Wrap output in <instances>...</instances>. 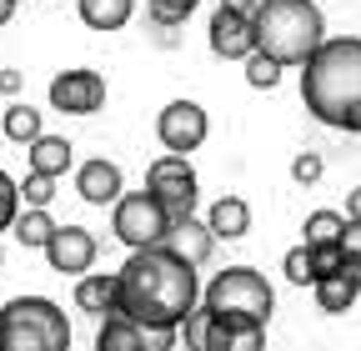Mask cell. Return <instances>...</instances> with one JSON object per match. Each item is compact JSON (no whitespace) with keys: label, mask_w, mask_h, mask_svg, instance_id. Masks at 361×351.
<instances>
[{"label":"cell","mask_w":361,"mask_h":351,"mask_svg":"<svg viewBox=\"0 0 361 351\" xmlns=\"http://www.w3.org/2000/svg\"><path fill=\"white\" fill-rule=\"evenodd\" d=\"M201 306V281L191 261L171 256L166 246L130 251L121 266V312L146 326H186V316Z\"/></svg>","instance_id":"6da1fadb"},{"label":"cell","mask_w":361,"mask_h":351,"mask_svg":"<svg viewBox=\"0 0 361 351\" xmlns=\"http://www.w3.org/2000/svg\"><path fill=\"white\" fill-rule=\"evenodd\" d=\"M306 111L346 136H361V35H336L301 66Z\"/></svg>","instance_id":"7a4b0ae2"},{"label":"cell","mask_w":361,"mask_h":351,"mask_svg":"<svg viewBox=\"0 0 361 351\" xmlns=\"http://www.w3.org/2000/svg\"><path fill=\"white\" fill-rule=\"evenodd\" d=\"M256 35L261 51L281 66H306L326 46V20L316 11V0H266L256 11Z\"/></svg>","instance_id":"3957f363"},{"label":"cell","mask_w":361,"mask_h":351,"mask_svg":"<svg viewBox=\"0 0 361 351\" xmlns=\"http://www.w3.org/2000/svg\"><path fill=\"white\" fill-rule=\"evenodd\" d=\"M0 351H71V321L51 296H16L0 306Z\"/></svg>","instance_id":"277c9868"},{"label":"cell","mask_w":361,"mask_h":351,"mask_svg":"<svg viewBox=\"0 0 361 351\" xmlns=\"http://www.w3.org/2000/svg\"><path fill=\"white\" fill-rule=\"evenodd\" d=\"M201 306L216 312L221 321H256V326H266L271 321V306H276V291H271L266 276L251 271V266H226L221 276L206 281Z\"/></svg>","instance_id":"5b68a950"},{"label":"cell","mask_w":361,"mask_h":351,"mask_svg":"<svg viewBox=\"0 0 361 351\" xmlns=\"http://www.w3.org/2000/svg\"><path fill=\"white\" fill-rule=\"evenodd\" d=\"M171 211L151 196V191H126L116 206H111V231L121 246L130 251H151V246H166L171 236Z\"/></svg>","instance_id":"8992f818"},{"label":"cell","mask_w":361,"mask_h":351,"mask_svg":"<svg viewBox=\"0 0 361 351\" xmlns=\"http://www.w3.org/2000/svg\"><path fill=\"white\" fill-rule=\"evenodd\" d=\"M146 191L171 211V221H191L196 216V171L186 156H156L146 166Z\"/></svg>","instance_id":"52a82bcc"},{"label":"cell","mask_w":361,"mask_h":351,"mask_svg":"<svg viewBox=\"0 0 361 351\" xmlns=\"http://www.w3.org/2000/svg\"><path fill=\"white\" fill-rule=\"evenodd\" d=\"M176 341H180L176 326H146L126 312L106 316L96 331V351H176Z\"/></svg>","instance_id":"ba28073f"},{"label":"cell","mask_w":361,"mask_h":351,"mask_svg":"<svg viewBox=\"0 0 361 351\" xmlns=\"http://www.w3.org/2000/svg\"><path fill=\"white\" fill-rule=\"evenodd\" d=\"M156 136L166 146V156H191L201 151V141L211 136V121L196 101H171L161 116H156Z\"/></svg>","instance_id":"9c48e42d"},{"label":"cell","mask_w":361,"mask_h":351,"mask_svg":"<svg viewBox=\"0 0 361 351\" xmlns=\"http://www.w3.org/2000/svg\"><path fill=\"white\" fill-rule=\"evenodd\" d=\"M101 106H106V75L101 70L75 66V70H61L51 80V111H61V116H96Z\"/></svg>","instance_id":"30bf717a"},{"label":"cell","mask_w":361,"mask_h":351,"mask_svg":"<svg viewBox=\"0 0 361 351\" xmlns=\"http://www.w3.org/2000/svg\"><path fill=\"white\" fill-rule=\"evenodd\" d=\"M206 40H211V56H216V61H251V56L261 51L256 16H241V11H221V6H216V16H211V30H206Z\"/></svg>","instance_id":"8fae6325"},{"label":"cell","mask_w":361,"mask_h":351,"mask_svg":"<svg viewBox=\"0 0 361 351\" xmlns=\"http://www.w3.org/2000/svg\"><path fill=\"white\" fill-rule=\"evenodd\" d=\"M45 261H51V271L80 281V276H90V261H96V236L85 226H61L51 236V246H45Z\"/></svg>","instance_id":"7c38bea8"},{"label":"cell","mask_w":361,"mask_h":351,"mask_svg":"<svg viewBox=\"0 0 361 351\" xmlns=\"http://www.w3.org/2000/svg\"><path fill=\"white\" fill-rule=\"evenodd\" d=\"M75 191H80L85 206H116L126 196V176H121L116 161L96 156V161H80L75 166Z\"/></svg>","instance_id":"4fadbf2b"},{"label":"cell","mask_w":361,"mask_h":351,"mask_svg":"<svg viewBox=\"0 0 361 351\" xmlns=\"http://www.w3.org/2000/svg\"><path fill=\"white\" fill-rule=\"evenodd\" d=\"M75 306L85 316H116L121 312V271H90L75 281Z\"/></svg>","instance_id":"5bb4252c"},{"label":"cell","mask_w":361,"mask_h":351,"mask_svg":"<svg viewBox=\"0 0 361 351\" xmlns=\"http://www.w3.org/2000/svg\"><path fill=\"white\" fill-rule=\"evenodd\" d=\"M166 251L180 256V261H191V266H206L211 251H216V231L206 221H196V216H191V221H176L171 236H166Z\"/></svg>","instance_id":"9a60e30c"},{"label":"cell","mask_w":361,"mask_h":351,"mask_svg":"<svg viewBox=\"0 0 361 351\" xmlns=\"http://www.w3.org/2000/svg\"><path fill=\"white\" fill-rule=\"evenodd\" d=\"M206 226L216 231V241H241L251 231V206L241 196H221L211 211H206Z\"/></svg>","instance_id":"2e32d148"},{"label":"cell","mask_w":361,"mask_h":351,"mask_svg":"<svg viewBox=\"0 0 361 351\" xmlns=\"http://www.w3.org/2000/svg\"><path fill=\"white\" fill-rule=\"evenodd\" d=\"M25 151H30V171L56 176V181L75 166V146H71L66 136H40V141H35V146H25Z\"/></svg>","instance_id":"e0dca14e"},{"label":"cell","mask_w":361,"mask_h":351,"mask_svg":"<svg viewBox=\"0 0 361 351\" xmlns=\"http://www.w3.org/2000/svg\"><path fill=\"white\" fill-rule=\"evenodd\" d=\"M316 291V306H322L326 316H341V312H351L356 306V296H361V281H351L346 271H336V276H322L311 286Z\"/></svg>","instance_id":"ac0fdd59"},{"label":"cell","mask_w":361,"mask_h":351,"mask_svg":"<svg viewBox=\"0 0 361 351\" xmlns=\"http://www.w3.org/2000/svg\"><path fill=\"white\" fill-rule=\"evenodd\" d=\"M75 11L90 30H121L135 16V0H75Z\"/></svg>","instance_id":"d6986e66"},{"label":"cell","mask_w":361,"mask_h":351,"mask_svg":"<svg viewBox=\"0 0 361 351\" xmlns=\"http://www.w3.org/2000/svg\"><path fill=\"white\" fill-rule=\"evenodd\" d=\"M6 136L16 141V146H35L40 136H45V125H40V111L35 106H25V101H16V106H6Z\"/></svg>","instance_id":"ffe728a7"},{"label":"cell","mask_w":361,"mask_h":351,"mask_svg":"<svg viewBox=\"0 0 361 351\" xmlns=\"http://www.w3.org/2000/svg\"><path fill=\"white\" fill-rule=\"evenodd\" d=\"M346 226H351V221H346L341 211H311L301 231H306V246H341Z\"/></svg>","instance_id":"44dd1931"},{"label":"cell","mask_w":361,"mask_h":351,"mask_svg":"<svg viewBox=\"0 0 361 351\" xmlns=\"http://www.w3.org/2000/svg\"><path fill=\"white\" fill-rule=\"evenodd\" d=\"M56 231H61V226L51 221V211H20V221H16V241H20L25 251H45Z\"/></svg>","instance_id":"7402d4cb"},{"label":"cell","mask_w":361,"mask_h":351,"mask_svg":"<svg viewBox=\"0 0 361 351\" xmlns=\"http://www.w3.org/2000/svg\"><path fill=\"white\" fill-rule=\"evenodd\" d=\"M281 271H286L291 286H316V281H322V271H316V251H311V246H291L286 261H281Z\"/></svg>","instance_id":"603a6c76"},{"label":"cell","mask_w":361,"mask_h":351,"mask_svg":"<svg viewBox=\"0 0 361 351\" xmlns=\"http://www.w3.org/2000/svg\"><path fill=\"white\" fill-rule=\"evenodd\" d=\"M51 196H56V176L30 171L25 181H20V201H25V211H45V206H51Z\"/></svg>","instance_id":"cb8c5ba5"},{"label":"cell","mask_w":361,"mask_h":351,"mask_svg":"<svg viewBox=\"0 0 361 351\" xmlns=\"http://www.w3.org/2000/svg\"><path fill=\"white\" fill-rule=\"evenodd\" d=\"M20 211H25V201H20V181H11V176L0 171V231H16Z\"/></svg>","instance_id":"d4e9b609"},{"label":"cell","mask_w":361,"mask_h":351,"mask_svg":"<svg viewBox=\"0 0 361 351\" xmlns=\"http://www.w3.org/2000/svg\"><path fill=\"white\" fill-rule=\"evenodd\" d=\"M196 6H201V0H146L151 20H156V25H166V30H171V25H186V16H191Z\"/></svg>","instance_id":"484cf974"},{"label":"cell","mask_w":361,"mask_h":351,"mask_svg":"<svg viewBox=\"0 0 361 351\" xmlns=\"http://www.w3.org/2000/svg\"><path fill=\"white\" fill-rule=\"evenodd\" d=\"M281 70H286V66H281V61H271L266 51H256V56L246 61V80L256 85V91H271V85L281 80Z\"/></svg>","instance_id":"4316f807"},{"label":"cell","mask_w":361,"mask_h":351,"mask_svg":"<svg viewBox=\"0 0 361 351\" xmlns=\"http://www.w3.org/2000/svg\"><path fill=\"white\" fill-rule=\"evenodd\" d=\"M231 351H266V326H256V321H231Z\"/></svg>","instance_id":"83f0119b"},{"label":"cell","mask_w":361,"mask_h":351,"mask_svg":"<svg viewBox=\"0 0 361 351\" xmlns=\"http://www.w3.org/2000/svg\"><path fill=\"white\" fill-rule=\"evenodd\" d=\"M322 171H326L322 156H316V151H301V156L291 161V181H296V186H316V181H322Z\"/></svg>","instance_id":"f1b7e54d"},{"label":"cell","mask_w":361,"mask_h":351,"mask_svg":"<svg viewBox=\"0 0 361 351\" xmlns=\"http://www.w3.org/2000/svg\"><path fill=\"white\" fill-rule=\"evenodd\" d=\"M311 251H316V271H322V276H336L346 266V251L341 246H311Z\"/></svg>","instance_id":"f546056e"},{"label":"cell","mask_w":361,"mask_h":351,"mask_svg":"<svg viewBox=\"0 0 361 351\" xmlns=\"http://www.w3.org/2000/svg\"><path fill=\"white\" fill-rule=\"evenodd\" d=\"M341 251H346V261H361V221H351V226H346Z\"/></svg>","instance_id":"4dcf8cb0"},{"label":"cell","mask_w":361,"mask_h":351,"mask_svg":"<svg viewBox=\"0 0 361 351\" xmlns=\"http://www.w3.org/2000/svg\"><path fill=\"white\" fill-rule=\"evenodd\" d=\"M266 0H221V11H241V16H256Z\"/></svg>","instance_id":"1f68e13d"},{"label":"cell","mask_w":361,"mask_h":351,"mask_svg":"<svg viewBox=\"0 0 361 351\" xmlns=\"http://www.w3.org/2000/svg\"><path fill=\"white\" fill-rule=\"evenodd\" d=\"M346 221H361V186L346 191Z\"/></svg>","instance_id":"d6a6232c"},{"label":"cell","mask_w":361,"mask_h":351,"mask_svg":"<svg viewBox=\"0 0 361 351\" xmlns=\"http://www.w3.org/2000/svg\"><path fill=\"white\" fill-rule=\"evenodd\" d=\"M0 91L16 96V91H20V70H0Z\"/></svg>","instance_id":"836d02e7"},{"label":"cell","mask_w":361,"mask_h":351,"mask_svg":"<svg viewBox=\"0 0 361 351\" xmlns=\"http://www.w3.org/2000/svg\"><path fill=\"white\" fill-rule=\"evenodd\" d=\"M11 16H16V0H0V25H6Z\"/></svg>","instance_id":"e575fe53"},{"label":"cell","mask_w":361,"mask_h":351,"mask_svg":"<svg viewBox=\"0 0 361 351\" xmlns=\"http://www.w3.org/2000/svg\"><path fill=\"white\" fill-rule=\"evenodd\" d=\"M0 261H6V256H0Z\"/></svg>","instance_id":"d590c367"}]
</instances>
